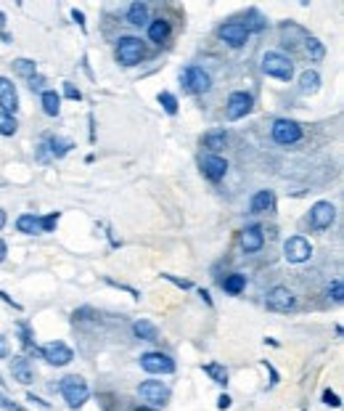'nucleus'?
Instances as JSON below:
<instances>
[{"label": "nucleus", "mask_w": 344, "mask_h": 411, "mask_svg": "<svg viewBox=\"0 0 344 411\" xmlns=\"http://www.w3.org/2000/svg\"><path fill=\"white\" fill-rule=\"evenodd\" d=\"M58 390L64 395V401H67V406L69 409H82L85 403H88V398H91V388H88V382L82 379V377H77V374H69V377H64L61 382H58Z\"/></svg>", "instance_id": "1"}, {"label": "nucleus", "mask_w": 344, "mask_h": 411, "mask_svg": "<svg viewBox=\"0 0 344 411\" xmlns=\"http://www.w3.org/2000/svg\"><path fill=\"white\" fill-rule=\"evenodd\" d=\"M262 72H265L268 77H275V80L289 82L291 77H294V64H291L284 54L271 51V54H265V56H262Z\"/></svg>", "instance_id": "2"}, {"label": "nucleus", "mask_w": 344, "mask_h": 411, "mask_svg": "<svg viewBox=\"0 0 344 411\" xmlns=\"http://www.w3.org/2000/svg\"><path fill=\"white\" fill-rule=\"evenodd\" d=\"M146 56V48L141 38H122L117 43V61L125 67H135L141 64V58Z\"/></svg>", "instance_id": "3"}, {"label": "nucleus", "mask_w": 344, "mask_h": 411, "mask_svg": "<svg viewBox=\"0 0 344 411\" xmlns=\"http://www.w3.org/2000/svg\"><path fill=\"white\" fill-rule=\"evenodd\" d=\"M271 133H273V141H275V144L289 146V144H297V141L302 138V125H299V122H294V120L281 117V120H275V122H273Z\"/></svg>", "instance_id": "4"}, {"label": "nucleus", "mask_w": 344, "mask_h": 411, "mask_svg": "<svg viewBox=\"0 0 344 411\" xmlns=\"http://www.w3.org/2000/svg\"><path fill=\"white\" fill-rule=\"evenodd\" d=\"M141 369L148 374H172L175 361H172V355L162 353V351H148L141 355Z\"/></svg>", "instance_id": "5"}, {"label": "nucleus", "mask_w": 344, "mask_h": 411, "mask_svg": "<svg viewBox=\"0 0 344 411\" xmlns=\"http://www.w3.org/2000/svg\"><path fill=\"white\" fill-rule=\"evenodd\" d=\"M265 305L273 313H289L291 308L297 305V298H294V292L289 287H273L268 292V298H265Z\"/></svg>", "instance_id": "6"}, {"label": "nucleus", "mask_w": 344, "mask_h": 411, "mask_svg": "<svg viewBox=\"0 0 344 411\" xmlns=\"http://www.w3.org/2000/svg\"><path fill=\"white\" fill-rule=\"evenodd\" d=\"M138 395L144 398L146 403H151V409H154V406H164L170 401V388L164 382H159V379H146L138 388Z\"/></svg>", "instance_id": "7"}, {"label": "nucleus", "mask_w": 344, "mask_h": 411, "mask_svg": "<svg viewBox=\"0 0 344 411\" xmlns=\"http://www.w3.org/2000/svg\"><path fill=\"white\" fill-rule=\"evenodd\" d=\"M40 355H43V361L51 364V366H67V364L74 361L72 348H69L67 342H48V345L40 348Z\"/></svg>", "instance_id": "8"}, {"label": "nucleus", "mask_w": 344, "mask_h": 411, "mask_svg": "<svg viewBox=\"0 0 344 411\" xmlns=\"http://www.w3.org/2000/svg\"><path fill=\"white\" fill-rule=\"evenodd\" d=\"M334 218H336V207L331 205V202H315V205L310 207V228L312 231H326V228H331Z\"/></svg>", "instance_id": "9"}, {"label": "nucleus", "mask_w": 344, "mask_h": 411, "mask_svg": "<svg viewBox=\"0 0 344 411\" xmlns=\"http://www.w3.org/2000/svg\"><path fill=\"white\" fill-rule=\"evenodd\" d=\"M254 107V98L246 91H236V93L228 96V104H225V117L228 120H241V117H246V114L252 112Z\"/></svg>", "instance_id": "10"}, {"label": "nucleus", "mask_w": 344, "mask_h": 411, "mask_svg": "<svg viewBox=\"0 0 344 411\" xmlns=\"http://www.w3.org/2000/svg\"><path fill=\"white\" fill-rule=\"evenodd\" d=\"M183 85L191 91V93H207L209 88H212V80L209 75L196 67V64H191V67H185V72H183Z\"/></svg>", "instance_id": "11"}, {"label": "nucleus", "mask_w": 344, "mask_h": 411, "mask_svg": "<svg viewBox=\"0 0 344 411\" xmlns=\"http://www.w3.org/2000/svg\"><path fill=\"white\" fill-rule=\"evenodd\" d=\"M284 255L289 263H308L312 255V247L305 236H291L289 242L284 244Z\"/></svg>", "instance_id": "12"}, {"label": "nucleus", "mask_w": 344, "mask_h": 411, "mask_svg": "<svg viewBox=\"0 0 344 411\" xmlns=\"http://www.w3.org/2000/svg\"><path fill=\"white\" fill-rule=\"evenodd\" d=\"M201 173L212 184H220L225 178V173H228V162L220 154H207V157H201Z\"/></svg>", "instance_id": "13"}, {"label": "nucleus", "mask_w": 344, "mask_h": 411, "mask_svg": "<svg viewBox=\"0 0 344 411\" xmlns=\"http://www.w3.org/2000/svg\"><path fill=\"white\" fill-rule=\"evenodd\" d=\"M220 40H225L231 48H241L246 38H249V32H246V27L241 24V21H228V24H222L218 30Z\"/></svg>", "instance_id": "14"}, {"label": "nucleus", "mask_w": 344, "mask_h": 411, "mask_svg": "<svg viewBox=\"0 0 344 411\" xmlns=\"http://www.w3.org/2000/svg\"><path fill=\"white\" fill-rule=\"evenodd\" d=\"M19 109V93L16 85L8 80V77H0V112L3 114H16Z\"/></svg>", "instance_id": "15"}, {"label": "nucleus", "mask_w": 344, "mask_h": 411, "mask_svg": "<svg viewBox=\"0 0 344 411\" xmlns=\"http://www.w3.org/2000/svg\"><path fill=\"white\" fill-rule=\"evenodd\" d=\"M262 244H265V234H262V228H260V225H246V228H244V234H241V247H244L246 252H260V249H262Z\"/></svg>", "instance_id": "16"}, {"label": "nucleus", "mask_w": 344, "mask_h": 411, "mask_svg": "<svg viewBox=\"0 0 344 411\" xmlns=\"http://www.w3.org/2000/svg\"><path fill=\"white\" fill-rule=\"evenodd\" d=\"M11 374H14V379L21 382V385H30V382L35 379V372H32V366H30V361H27L24 355H16V358L11 361Z\"/></svg>", "instance_id": "17"}, {"label": "nucleus", "mask_w": 344, "mask_h": 411, "mask_svg": "<svg viewBox=\"0 0 344 411\" xmlns=\"http://www.w3.org/2000/svg\"><path fill=\"white\" fill-rule=\"evenodd\" d=\"M273 207H275V197H273V191H257V194L252 197V202H249V210H252L254 215L273 212Z\"/></svg>", "instance_id": "18"}, {"label": "nucleus", "mask_w": 344, "mask_h": 411, "mask_svg": "<svg viewBox=\"0 0 344 411\" xmlns=\"http://www.w3.org/2000/svg\"><path fill=\"white\" fill-rule=\"evenodd\" d=\"M170 32H172V27H170V21L167 19H154L151 24H148V40L157 43V45L167 43Z\"/></svg>", "instance_id": "19"}, {"label": "nucleus", "mask_w": 344, "mask_h": 411, "mask_svg": "<svg viewBox=\"0 0 344 411\" xmlns=\"http://www.w3.org/2000/svg\"><path fill=\"white\" fill-rule=\"evenodd\" d=\"M127 21H130V24H135V27H144V24H148V3H144V0H135V3L127 8Z\"/></svg>", "instance_id": "20"}, {"label": "nucleus", "mask_w": 344, "mask_h": 411, "mask_svg": "<svg viewBox=\"0 0 344 411\" xmlns=\"http://www.w3.org/2000/svg\"><path fill=\"white\" fill-rule=\"evenodd\" d=\"M133 332L138 340H144V342H157V337H159V329L151 324V321H146V318H138L135 324H133Z\"/></svg>", "instance_id": "21"}, {"label": "nucleus", "mask_w": 344, "mask_h": 411, "mask_svg": "<svg viewBox=\"0 0 344 411\" xmlns=\"http://www.w3.org/2000/svg\"><path fill=\"white\" fill-rule=\"evenodd\" d=\"M45 149L51 151V157H56V159H61V157H67L69 151L74 149L72 141H67V138H58V135H51L48 138V144H45Z\"/></svg>", "instance_id": "22"}, {"label": "nucleus", "mask_w": 344, "mask_h": 411, "mask_svg": "<svg viewBox=\"0 0 344 411\" xmlns=\"http://www.w3.org/2000/svg\"><path fill=\"white\" fill-rule=\"evenodd\" d=\"M40 104H43V112L48 114V117H58V112H61V96L56 93V91H43Z\"/></svg>", "instance_id": "23"}, {"label": "nucleus", "mask_w": 344, "mask_h": 411, "mask_svg": "<svg viewBox=\"0 0 344 411\" xmlns=\"http://www.w3.org/2000/svg\"><path fill=\"white\" fill-rule=\"evenodd\" d=\"M220 287H222L228 295H241V292L246 289V276H244V274H231V276H225V279L220 281Z\"/></svg>", "instance_id": "24"}, {"label": "nucleus", "mask_w": 344, "mask_h": 411, "mask_svg": "<svg viewBox=\"0 0 344 411\" xmlns=\"http://www.w3.org/2000/svg\"><path fill=\"white\" fill-rule=\"evenodd\" d=\"M201 369H204L207 377H212V382H215V385H220V388H225V385H228V369H225L222 364L212 361V364H204Z\"/></svg>", "instance_id": "25"}, {"label": "nucleus", "mask_w": 344, "mask_h": 411, "mask_svg": "<svg viewBox=\"0 0 344 411\" xmlns=\"http://www.w3.org/2000/svg\"><path fill=\"white\" fill-rule=\"evenodd\" d=\"M225 144H228V133L225 131H212L204 135V146L212 151V154H218L220 149H225Z\"/></svg>", "instance_id": "26"}, {"label": "nucleus", "mask_w": 344, "mask_h": 411, "mask_svg": "<svg viewBox=\"0 0 344 411\" xmlns=\"http://www.w3.org/2000/svg\"><path fill=\"white\" fill-rule=\"evenodd\" d=\"M16 228L21 234H40V218L32 212H24L16 218Z\"/></svg>", "instance_id": "27"}, {"label": "nucleus", "mask_w": 344, "mask_h": 411, "mask_svg": "<svg viewBox=\"0 0 344 411\" xmlns=\"http://www.w3.org/2000/svg\"><path fill=\"white\" fill-rule=\"evenodd\" d=\"M299 85H302V93H315L321 88V75L315 69H308V72H302V77H299Z\"/></svg>", "instance_id": "28"}, {"label": "nucleus", "mask_w": 344, "mask_h": 411, "mask_svg": "<svg viewBox=\"0 0 344 411\" xmlns=\"http://www.w3.org/2000/svg\"><path fill=\"white\" fill-rule=\"evenodd\" d=\"M14 72H16L19 77L32 80V77L37 75V64L32 58H16V61H14Z\"/></svg>", "instance_id": "29"}, {"label": "nucleus", "mask_w": 344, "mask_h": 411, "mask_svg": "<svg viewBox=\"0 0 344 411\" xmlns=\"http://www.w3.org/2000/svg\"><path fill=\"white\" fill-rule=\"evenodd\" d=\"M305 51L312 61H323V56H326V45L318 38H305Z\"/></svg>", "instance_id": "30"}, {"label": "nucleus", "mask_w": 344, "mask_h": 411, "mask_svg": "<svg viewBox=\"0 0 344 411\" xmlns=\"http://www.w3.org/2000/svg\"><path fill=\"white\" fill-rule=\"evenodd\" d=\"M16 131H19L16 117H11V114H3V112H0V135H14Z\"/></svg>", "instance_id": "31"}, {"label": "nucleus", "mask_w": 344, "mask_h": 411, "mask_svg": "<svg viewBox=\"0 0 344 411\" xmlns=\"http://www.w3.org/2000/svg\"><path fill=\"white\" fill-rule=\"evenodd\" d=\"M159 104L164 107V112L167 114H178V98H175L172 93L162 91V93H159Z\"/></svg>", "instance_id": "32"}, {"label": "nucleus", "mask_w": 344, "mask_h": 411, "mask_svg": "<svg viewBox=\"0 0 344 411\" xmlns=\"http://www.w3.org/2000/svg\"><path fill=\"white\" fill-rule=\"evenodd\" d=\"M328 298L334 300V302H342V300H344V284H342V279H334V284L328 287Z\"/></svg>", "instance_id": "33"}, {"label": "nucleus", "mask_w": 344, "mask_h": 411, "mask_svg": "<svg viewBox=\"0 0 344 411\" xmlns=\"http://www.w3.org/2000/svg\"><path fill=\"white\" fill-rule=\"evenodd\" d=\"M58 212H51V215H45V218H40V234H45V231H54L56 223H58Z\"/></svg>", "instance_id": "34"}, {"label": "nucleus", "mask_w": 344, "mask_h": 411, "mask_svg": "<svg viewBox=\"0 0 344 411\" xmlns=\"http://www.w3.org/2000/svg\"><path fill=\"white\" fill-rule=\"evenodd\" d=\"M323 403H326V406H331V409H339V406H342V398H339V392L323 390Z\"/></svg>", "instance_id": "35"}, {"label": "nucleus", "mask_w": 344, "mask_h": 411, "mask_svg": "<svg viewBox=\"0 0 344 411\" xmlns=\"http://www.w3.org/2000/svg\"><path fill=\"white\" fill-rule=\"evenodd\" d=\"M0 409H5V411H27V409H21L19 403H14L11 398H5L3 392H0Z\"/></svg>", "instance_id": "36"}, {"label": "nucleus", "mask_w": 344, "mask_h": 411, "mask_svg": "<svg viewBox=\"0 0 344 411\" xmlns=\"http://www.w3.org/2000/svg\"><path fill=\"white\" fill-rule=\"evenodd\" d=\"M27 401H30V403H35L37 409H43V411H51V403H48V401H43V398H37L35 392H27Z\"/></svg>", "instance_id": "37"}, {"label": "nucleus", "mask_w": 344, "mask_h": 411, "mask_svg": "<svg viewBox=\"0 0 344 411\" xmlns=\"http://www.w3.org/2000/svg\"><path fill=\"white\" fill-rule=\"evenodd\" d=\"M64 96H67V98H72V101H80V98H82L80 88H74L72 82H64Z\"/></svg>", "instance_id": "38"}, {"label": "nucleus", "mask_w": 344, "mask_h": 411, "mask_svg": "<svg viewBox=\"0 0 344 411\" xmlns=\"http://www.w3.org/2000/svg\"><path fill=\"white\" fill-rule=\"evenodd\" d=\"M218 409H231V395H228V392H222V395H220L218 398Z\"/></svg>", "instance_id": "39"}, {"label": "nucleus", "mask_w": 344, "mask_h": 411, "mask_svg": "<svg viewBox=\"0 0 344 411\" xmlns=\"http://www.w3.org/2000/svg\"><path fill=\"white\" fill-rule=\"evenodd\" d=\"M164 279H167V281H172V284H178V287H183V289H191V281L175 279V276H170V274H164Z\"/></svg>", "instance_id": "40"}, {"label": "nucleus", "mask_w": 344, "mask_h": 411, "mask_svg": "<svg viewBox=\"0 0 344 411\" xmlns=\"http://www.w3.org/2000/svg\"><path fill=\"white\" fill-rule=\"evenodd\" d=\"M8 353H11V348H8V340L0 335V358H5Z\"/></svg>", "instance_id": "41"}, {"label": "nucleus", "mask_w": 344, "mask_h": 411, "mask_svg": "<svg viewBox=\"0 0 344 411\" xmlns=\"http://www.w3.org/2000/svg\"><path fill=\"white\" fill-rule=\"evenodd\" d=\"M72 19L77 21V24H80L82 30H85V14H82V11H77V8H74V11H72Z\"/></svg>", "instance_id": "42"}, {"label": "nucleus", "mask_w": 344, "mask_h": 411, "mask_svg": "<svg viewBox=\"0 0 344 411\" xmlns=\"http://www.w3.org/2000/svg\"><path fill=\"white\" fill-rule=\"evenodd\" d=\"M30 82H32V85H30V88H32V91H40V88H43V85H45V80H43V77H32V80H30Z\"/></svg>", "instance_id": "43"}, {"label": "nucleus", "mask_w": 344, "mask_h": 411, "mask_svg": "<svg viewBox=\"0 0 344 411\" xmlns=\"http://www.w3.org/2000/svg\"><path fill=\"white\" fill-rule=\"evenodd\" d=\"M0 300H3V302H5V305H14V308H16V311H21V305H19V302H14V298H8V295H5V292H0Z\"/></svg>", "instance_id": "44"}, {"label": "nucleus", "mask_w": 344, "mask_h": 411, "mask_svg": "<svg viewBox=\"0 0 344 411\" xmlns=\"http://www.w3.org/2000/svg\"><path fill=\"white\" fill-rule=\"evenodd\" d=\"M3 30H5V14L0 11V38H3V40H11L8 35H5V32H3Z\"/></svg>", "instance_id": "45"}, {"label": "nucleus", "mask_w": 344, "mask_h": 411, "mask_svg": "<svg viewBox=\"0 0 344 411\" xmlns=\"http://www.w3.org/2000/svg\"><path fill=\"white\" fill-rule=\"evenodd\" d=\"M5 255H8V247H5V242L0 239V263L5 260Z\"/></svg>", "instance_id": "46"}, {"label": "nucleus", "mask_w": 344, "mask_h": 411, "mask_svg": "<svg viewBox=\"0 0 344 411\" xmlns=\"http://www.w3.org/2000/svg\"><path fill=\"white\" fill-rule=\"evenodd\" d=\"M199 295H201V300H204V302H207V305H212V298H209V292H207V289H201Z\"/></svg>", "instance_id": "47"}, {"label": "nucleus", "mask_w": 344, "mask_h": 411, "mask_svg": "<svg viewBox=\"0 0 344 411\" xmlns=\"http://www.w3.org/2000/svg\"><path fill=\"white\" fill-rule=\"evenodd\" d=\"M3 225H5V212L0 210V228H3Z\"/></svg>", "instance_id": "48"}, {"label": "nucleus", "mask_w": 344, "mask_h": 411, "mask_svg": "<svg viewBox=\"0 0 344 411\" xmlns=\"http://www.w3.org/2000/svg\"><path fill=\"white\" fill-rule=\"evenodd\" d=\"M135 411H157V409H151V406H138Z\"/></svg>", "instance_id": "49"}]
</instances>
